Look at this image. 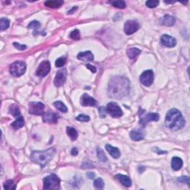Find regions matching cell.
I'll list each match as a JSON object with an SVG mask.
<instances>
[{
  "mask_svg": "<svg viewBox=\"0 0 190 190\" xmlns=\"http://www.w3.org/2000/svg\"><path fill=\"white\" fill-rule=\"evenodd\" d=\"M26 71V64L24 62L17 61L11 64L10 66V73L13 77H20Z\"/></svg>",
  "mask_w": 190,
  "mask_h": 190,
  "instance_id": "cell-5",
  "label": "cell"
},
{
  "mask_svg": "<svg viewBox=\"0 0 190 190\" xmlns=\"http://www.w3.org/2000/svg\"><path fill=\"white\" fill-rule=\"evenodd\" d=\"M10 26V20L7 18H1L0 19V27H1V31H3L6 30V29L8 28V27Z\"/></svg>",
  "mask_w": 190,
  "mask_h": 190,
  "instance_id": "cell-28",
  "label": "cell"
},
{
  "mask_svg": "<svg viewBox=\"0 0 190 190\" xmlns=\"http://www.w3.org/2000/svg\"><path fill=\"white\" fill-rule=\"evenodd\" d=\"M129 135L134 141H140L144 139L145 133L141 129H134L130 132Z\"/></svg>",
  "mask_w": 190,
  "mask_h": 190,
  "instance_id": "cell-16",
  "label": "cell"
},
{
  "mask_svg": "<svg viewBox=\"0 0 190 190\" xmlns=\"http://www.w3.org/2000/svg\"><path fill=\"white\" fill-rule=\"evenodd\" d=\"M165 124L169 129L173 131H178L181 129L185 125V120L181 112L176 108H172L166 114Z\"/></svg>",
  "mask_w": 190,
  "mask_h": 190,
  "instance_id": "cell-2",
  "label": "cell"
},
{
  "mask_svg": "<svg viewBox=\"0 0 190 190\" xmlns=\"http://www.w3.org/2000/svg\"><path fill=\"white\" fill-rule=\"evenodd\" d=\"M53 105L55 106L56 108H57L59 112H63V113H65V112H68V108L66 107L65 104L63 103V102L61 101H56L54 102Z\"/></svg>",
  "mask_w": 190,
  "mask_h": 190,
  "instance_id": "cell-27",
  "label": "cell"
},
{
  "mask_svg": "<svg viewBox=\"0 0 190 190\" xmlns=\"http://www.w3.org/2000/svg\"><path fill=\"white\" fill-rule=\"evenodd\" d=\"M15 184H13V181L12 180H8V181H5L4 183V189L7 190H11V189H15L16 187H15Z\"/></svg>",
  "mask_w": 190,
  "mask_h": 190,
  "instance_id": "cell-32",
  "label": "cell"
},
{
  "mask_svg": "<svg viewBox=\"0 0 190 190\" xmlns=\"http://www.w3.org/2000/svg\"><path fill=\"white\" fill-rule=\"evenodd\" d=\"M45 105L40 102H31L29 103V113L34 115H42L44 114Z\"/></svg>",
  "mask_w": 190,
  "mask_h": 190,
  "instance_id": "cell-8",
  "label": "cell"
},
{
  "mask_svg": "<svg viewBox=\"0 0 190 190\" xmlns=\"http://www.w3.org/2000/svg\"><path fill=\"white\" fill-rule=\"evenodd\" d=\"M13 46H14L17 49L20 50V51L26 50L27 48L26 45H20L19 43H17V42H14V43H13Z\"/></svg>",
  "mask_w": 190,
  "mask_h": 190,
  "instance_id": "cell-39",
  "label": "cell"
},
{
  "mask_svg": "<svg viewBox=\"0 0 190 190\" xmlns=\"http://www.w3.org/2000/svg\"><path fill=\"white\" fill-rule=\"evenodd\" d=\"M94 187L97 189H102L104 187V181H102V178H98L95 179L94 182Z\"/></svg>",
  "mask_w": 190,
  "mask_h": 190,
  "instance_id": "cell-30",
  "label": "cell"
},
{
  "mask_svg": "<svg viewBox=\"0 0 190 190\" xmlns=\"http://www.w3.org/2000/svg\"><path fill=\"white\" fill-rule=\"evenodd\" d=\"M9 113L13 115V117L18 118L21 117L20 110H19V106L17 104H12L9 108Z\"/></svg>",
  "mask_w": 190,
  "mask_h": 190,
  "instance_id": "cell-23",
  "label": "cell"
},
{
  "mask_svg": "<svg viewBox=\"0 0 190 190\" xmlns=\"http://www.w3.org/2000/svg\"><path fill=\"white\" fill-rule=\"evenodd\" d=\"M67 71L65 69H63L57 71L55 78L54 79V83L57 87H61L66 81Z\"/></svg>",
  "mask_w": 190,
  "mask_h": 190,
  "instance_id": "cell-11",
  "label": "cell"
},
{
  "mask_svg": "<svg viewBox=\"0 0 190 190\" xmlns=\"http://www.w3.org/2000/svg\"><path fill=\"white\" fill-rule=\"evenodd\" d=\"M45 189H59L60 188V179L56 174H50L43 179Z\"/></svg>",
  "mask_w": 190,
  "mask_h": 190,
  "instance_id": "cell-4",
  "label": "cell"
},
{
  "mask_svg": "<svg viewBox=\"0 0 190 190\" xmlns=\"http://www.w3.org/2000/svg\"><path fill=\"white\" fill-rule=\"evenodd\" d=\"M71 154H72L73 156L77 155V154H78V150H77V148H73L72 149H71Z\"/></svg>",
  "mask_w": 190,
  "mask_h": 190,
  "instance_id": "cell-42",
  "label": "cell"
},
{
  "mask_svg": "<svg viewBox=\"0 0 190 190\" xmlns=\"http://www.w3.org/2000/svg\"><path fill=\"white\" fill-rule=\"evenodd\" d=\"M106 112L108 114H109L112 117L118 118L121 117L123 115V111H122L121 107L118 106L117 103H116L114 102L108 103L106 107Z\"/></svg>",
  "mask_w": 190,
  "mask_h": 190,
  "instance_id": "cell-6",
  "label": "cell"
},
{
  "mask_svg": "<svg viewBox=\"0 0 190 190\" xmlns=\"http://www.w3.org/2000/svg\"><path fill=\"white\" fill-rule=\"evenodd\" d=\"M164 2L165 3H174L175 2H166V1H164Z\"/></svg>",
  "mask_w": 190,
  "mask_h": 190,
  "instance_id": "cell-45",
  "label": "cell"
},
{
  "mask_svg": "<svg viewBox=\"0 0 190 190\" xmlns=\"http://www.w3.org/2000/svg\"><path fill=\"white\" fill-rule=\"evenodd\" d=\"M70 38H71L74 40H79V38H80L79 31L77 30V29H75L73 31H71V34H70Z\"/></svg>",
  "mask_w": 190,
  "mask_h": 190,
  "instance_id": "cell-33",
  "label": "cell"
},
{
  "mask_svg": "<svg viewBox=\"0 0 190 190\" xmlns=\"http://www.w3.org/2000/svg\"><path fill=\"white\" fill-rule=\"evenodd\" d=\"M66 131L68 135H69L71 140H77V137H78V133H77L76 129H74L72 127H67Z\"/></svg>",
  "mask_w": 190,
  "mask_h": 190,
  "instance_id": "cell-26",
  "label": "cell"
},
{
  "mask_svg": "<svg viewBox=\"0 0 190 190\" xmlns=\"http://www.w3.org/2000/svg\"><path fill=\"white\" fill-rule=\"evenodd\" d=\"M159 1L158 0H149L146 2V6L148 7H150V8H154V7H156L158 5Z\"/></svg>",
  "mask_w": 190,
  "mask_h": 190,
  "instance_id": "cell-34",
  "label": "cell"
},
{
  "mask_svg": "<svg viewBox=\"0 0 190 190\" xmlns=\"http://www.w3.org/2000/svg\"><path fill=\"white\" fill-rule=\"evenodd\" d=\"M25 126V121L24 118L22 116L18 118H17V120L13 123L11 124V126H12L14 129H19L22 128Z\"/></svg>",
  "mask_w": 190,
  "mask_h": 190,
  "instance_id": "cell-25",
  "label": "cell"
},
{
  "mask_svg": "<svg viewBox=\"0 0 190 190\" xmlns=\"http://www.w3.org/2000/svg\"><path fill=\"white\" fill-rule=\"evenodd\" d=\"M140 80L143 86L146 87L150 86L154 81V73L152 70H146L143 71L140 77Z\"/></svg>",
  "mask_w": 190,
  "mask_h": 190,
  "instance_id": "cell-9",
  "label": "cell"
},
{
  "mask_svg": "<svg viewBox=\"0 0 190 190\" xmlns=\"http://www.w3.org/2000/svg\"><path fill=\"white\" fill-rule=\"evenodd\" d=\"M141 53V51L137 48H131L127 50V55L129 57V59H133L136 58Z\"/></svg>",
  "mask_w": 190,
  "mask_h": 190,
  "instance_id": "cell-24",
  "label": "cell"
},
{
  "mask_svg": "<svg viewBox=\"0 0 190 190\" xmlns=\"http://www.w3.org/2000/svg\"><path fill=\"white\" fill-rule=\"evenodd\" d=\"M86 176L90 179H94L95 178V174L93 173V172H88L86 174Z\"/></svg>",
  "mask_w": 190,
  "mask_h": 190,
  "instance_id": "cell-43",
  "label": "cell"
},
{
  "mask_svg": "<svg viewBox=\"0 0 190 190\" xmlns=\"http://www.w3.org/2000/svg\"><path fill=\"white\" fill-rule=\"evenodd\" d=\"M80 104L83 106H96L97 102L88 94H83L80 98Z\"/></svg>",
  "mask_w": 190,
  "mask_h": 190,
  "instance_id": "cell-13",
  "label": "cell"
},
{
  "mask_svg": "<svg viewBox=\"0 0 190 190\" xmlns=\"http://www.w3.org/2000/svg\"><path fill=\"white\" fill-rule=\"evenodd\" d=\"M171 166L172 168L173 169L174 171H178L182 168L183 166V160H181V158H178V157H174L172 159L171 162Z\"/></svg>",
  "mask_w": 190,
  "mask_h": 190,
  "instance_id": "cell-20",
  "label": "cell"
},
{
  "mask_svg": "<svg viewBox=\"0 0 190 190\" xmlns=\"http://www.w3.org/2000/svg\"><path fill=\"white\" fill-rule=\"evenodd\" d=\"M42 117H43L44 122L48 123H57L58 119H59L57 114L53 112H44V114H42Z\"/></svg>",
  "mask_w": 190,
  "mask_h": 190,
  "instance_id": "cell-14",
  "label": "cell"
},
{
  "mask_svg": "<svg viewBox=\"0 0 190 190\" xmlns=\"http://www.w3.org/2000/svg\"><path fill=\"white\" fill-rule=\"evenodd\" d=\"M40 23L37 22V21H32V22L28 25V28L37 29L38 28H40Z\"/></svg>",
  "mask_w": 190,
  "mask_h": 190,
  "instance_id": "cell-37",
  "label": "cell"
},
{
  "mask_svg": "<svg viewBox=\"0 0 190 190\" xmlns=\"http://www.w3.org/2000/svg\"><path fill=\"white\" fill-rule=\"evenodd\" d=\"M97 157H98L99 160H100V161L106 162L108 160L107 157H106V154H105L104 152L101 149L98 148L97 149Z\"/></svg>",
  "mask_w": 190,
  "mask_h": 190,
  "instance_id": "cell-29",
  "label": "cell"
},
{
  "mask_svg": "<svg viewBox=\"0 0 190 190\" xmlns=\"http://www.w3.org/2000/svg\"><path fill=\"white\" fill-rule=\"evenodd\" d=\"M99 112H100V117H102V118L106 117V113H107V112H106V108L103 107V106H102V107H100V108H99Z\"/></svg>",
  "mask_w": 190,
  "mask_h": 190,
  "instance_id": "cell-40",
  "label": "cell"
},
{
  "mask_svg": "<svg viewBox=\"0 0 190 190\" xmlns=\"http://www.w3.org/2000/svg\"><path fill=\"white\" fill-rule=\"evenodd\" d=\"M77 59L79 60L88 62V61H93L94 59V55L91 51H85V52H80L77 55Z\"/></svg>",
  "mask_w": 190,
  "mask_h": 190,
  "instance_id": "cell-17",
  "label": "cell"
},
{
  "mask_svg": "<svg viewBox=\"0 0 190 190\" xmlns=\"http://www.w3.org/2000/svg\"><path fill=\"white\" fill-rule=\"evenodd\" d=\"M115 177L118 180V181L121 182V183L123 184V186H125L126 187H130L131 186V179L129 178V177H128V176L119 174H117Z\"/></svg>",
  "mask_w": 190,
  "mask_h": 190,
  "instance_id": "cell-21",
  "label": "cell"
},
{
  "mask_svg": "<svg viewBox=\"0 0 190 190\" xmlns=\"http://www.w3.org/2000/svg\"><path fill=\"white\" fill-rule=\"evenodd\" d=\"M178 181L179 182H181V183H187L188 186L189 187V178L187 177V176H182V177H180L178 179Z\"/></svg>",
  "mask_w": 190,
  "mask_h": 190,
  "instance_id": "cell-38",
  "label": "cell"
},
{
  "mask_svg": "<svg viewBox=\"0 0 190 190\" xmlns=\"http://www.w3.org/2000/svg\"><path fill=\"white\" fill-rule=\"evenodd\" d=\"M86 68L87 69H88L90 70L91 71H92V73H96L97 72V69L94 66H93L92 65H90V64H88V65H86Z\"/></svg>",
  "mask_w": 190,
  "mask_h": 190,
  "instance_id": "cell-41",
  "label": "cell"
},
{
  "mask_svg": "<svg viewBox=\"0 0 190 190\" xmlns=\"http://www.w3.org/2000/svg\"><path fill=\"white\" fill-rule=\"evenodd\" d=\"M140 24L137 21L128 20L124 25V32L126 35L133 34L139 30Z\"/></svg>",
  "mask_w": 190,
  "mask_h": 190,
  "instance_id": "cell-10",
  "label": "cell"
},
{
  "mask_svg": "<svg viewBox=\"0 0 190 190\" xmlns=\"http://www.w3.org/2000/svg\"><path fill=\"white\" fill-rule=\"evenodd\" d=\"M76 10H77V7H74L71 10H70V11H69V12H68V14H71V13H73L75 11H76Z\"/></svg>",
  "mask_w": 190,
  "mask_h": 190,
  "instance_id": "cell-44",
  "label": "cell"
},
{
  "mask_svg": "<svg viewBox=\"0 0 190 190\" xmlns=\"http://www.w3.org/2000/svg\"><path fill=\"white\" fill-rule=\"evenodd\" d=\"M111 3H112V5H113V6L117 7V8L123 9L126 7L125 2L122 1V0H119V1H114Z\"/></svg>",
  "mask_w": 190,
  "mask_h": 190,
  "instance_id": "cell-31",
  "label": "cell"
},
{
  "mask_svg": "<svg viewBox=\"0 0 190 190\" xmlns=\"http://www.w3.org/2000/svg\"><path fill=\"white\" fill-rule=\"evenodd\" d=\"M106 149L109 154L114 158H119L121 157V152L117 147H114L110 144L106 145Z\"/></svg>",
  "mask_w": 190,
  "mask_h": 190,
  "instance_id": "cell-18",
  "label": "cell"
},
{
  "mask_svg": "<svg viewBox=\"0 0 190 190\" xmlns=\"http://www.w3.org/2000/svg\"><path fill=\"white\" fill-rule=\"evenodd\" d=\"M55 153L56 149L54 148H50L45 151H34L31 153V159L35 164L44 167L54 158Z\"/></svg>",
  "mask_w": 190,
  "mask_h": 190,
  "instance_id": "cell-3",
  "label": "cell"
},
{
  "mask_svg": "<svg viewBox=\"0 0 190 190\" xmlns=\"http://www.w3.org/2000/svg\"><path fill=\"white\" fill-rule=\"evenodd\" d=\"M64 2L61 0H54V1H46L45 2V5L46 7H51V8H58L60 7L63 5Z\"/></svg>",
  "mask_w": 190,
  "mask_h": 190,
  "instance_id": "cell-22",
  "label": "cell"
},
{
  "mask_svg": "<svg viewBox=\"0 0 190 190\" xmlns=\"http://www.w3.org/2000/svg\"><path fill=\"white\" fill-rule=\"evenodd\" d=\"M161 24L165 26H173L175 23V18L174 17L170 16V15H165V16L161 19Z\"/></svg>",
  "mask_w": 190,
  "mask_h": 190,
  "instance_id": "cell-19",
  "label": "cell"
},
{
  "mask_svg": "<svg viewBox=\"0 0 190 190\" xmlns=\"http://www.w3.org/2000/svg\"><path fill=\"white\" fill-rule=\"evenodd\" d=\"M51 70V64L48 61H43L39 65L36 70V76L40 77H44L50 72Z\"/></svg>",
  "mask_w": 190,
  "mask_h": 190,
  "instance_id": "cell-12",
  "label": "cell"
},
{
  "mask_svg": "<svg viewBox=\"0 0 190 190\" xmlns=\"http://www.w3.org/2000/svg\"><path fill=\"white\" fill-rule=\"evenodd\" d=\"M65 62H66V59H65V57L58 58V59H57V61H56V63H55L56 67H57V68L63 67V65H65Z\"/></svg>",
  "mask_w": 190,
  "mask_h": 190,
  "instance_id": "cell-35",
  "label": "cell"
},
{
  "mask_svg": "<svg viewBox=\"0 0 190 190\" xmlns=\"http://www.w3.org/2000/svg\"><path fill=\"white\" fill-rule=\"evenodd\" d=\"M76 120L80 122H88L90 121V117L88 116L85 115V114H80V115L76 117Z\"/></svg>",
  "mask_w": 190,
  "mask_h": 190,
  "instance_id": "cell-36",
  "label": "cell"
},
{
  "mask_svg": "<svg viewBox=\"0 0 190 190\" xmlns=\"http://www.w3.org/2000/svg\"><path fill=\"white\" fill-rule=\"evenodd\" d=\"M139 116H140V123L143 126H146V124L149 123L151 121H158L159 120V114L157 113H152V112H150V113H148L147 114L145 115V113H140L139 112Z\"/></svg>",
  "mask_w": 190,
  "mask_h": 190,
  "instance_id": "cell-7",
  "label": "cell"
},
{
  "mask_svg": "<svg viewBox=\"0 0 190 190\" xmlns=\"http://www.w3.org/2000/svg\"><path fill=\"white\" fill-rule=\"evenodd\" d=\"M160 40H161V43L163 45L168 48L174 47L176 45V44H177V41H176L175 39L167 34L163 35Z\"/></svg>",
  "mask_w": 190,
  "mask_h": 190,
  "instance_id": "cell-15",
  "label": "cell"
},
{
  "mask_svg": "<svg viewBox=\"0 0 190 190\" xmlns=\"http://www.w3.org/2000/svg\"><path fill=\"white\" fill-rule=\"evenodd\" d=\"M130 92V82L127 78L121 76L112 77L108 83V95L110 97L121 99L127 96Z\"/></svg>",
  "mask_w": 190,
  "mask_h": 190,
  "instance_id": "cell-1",
  "label": "cell"
}]
</instances>
